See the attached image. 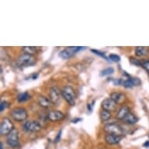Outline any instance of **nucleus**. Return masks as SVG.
I'll list each match as a JSON object with an SVG mask.
<instances>
[{
  "mask_svg": "<svg viewBox=\"0 0 149 149\" xmlns=\"http://www.w3.org/2000/svg\"><path fill=\"white\" fill-rule=\"evenodd\" d=\"M62 96L70 105H74L76 103V93L71 86H65L61 91Z\"/></svg>",
  "mask_w": 149,
  "mask_h": 149,
  "instance_id": "1",
  "label": "nucleus"
},
{
  "mask_svg": "<svg viewBox=\"0 0 149 149\" xmlns=\"http://www.w3.org/2000/svg\"><path fill=\"white\" fill-rule=\"evenodd\" d=\"M85 49V47H80V46H71L66 48L63 51L59 52V56L63 59H68L74 56V54H76L77 52L81 51L82 49Z\"/></svg>",
  "mask_w": 149,
  "mask_h": 149,
  "instance_id": "2",
  "label": "nucleus"
},
{
  "mask_svg": "<svg viewBox=\"0 0 149 149\" xmlns=\"http://www.w3.org/2000/svg\"><path fill=\"white\" fill-rule=\"evenodd\" d=\"M27 116L28 115H27V110L24 108H15L11 111V116L13 120L17 122H21V121L26 120Z\"/></svg>",
  "mask_w": 149,
  "mask_h": 149,
  "instance_id": "3",
  "label": "nucleus"
},
{
  "mask_svg": "<svg viewBox=\"0 0 149 149\" xmlns=\"http://www.w3.org/2000/svg\"><path fill=\"white\" fill-rule=\"evenodd\" d=\"M13 130V123L10 119L5 118L2 120L0 127V133L2 136H8Z\"/></svg>",
  "mask_w": 149,
  "mask_h": 149,
  "instance_id": "4",
  "label": "nucleus"
},
{
  "mask_svg": "<svg viewBox=\"0 0 149 149\" xmlns=\"http://www.w3.org/2000/svg\"><path fill=\"white\" fill-rule=\"evenodd\" d=\"M35 63V59L33 56L29 54L24 53L21 55L17 61V64L19 66H31Z\"/></svg>",
  "mask_w": 149,
  "mask_h": 149,
  "instance_id": "5",
  "label": "nucleus"
},
{
  "mask_svg": "<svg viewBox=\"0 0 149 149\" xmlns=\"http://www.w3.org/2000/svg\"><path fill=\"white\" fill-rule=\"evenodd\" d=\"M7 144L13 148H17L20 146L19 142V133L17 130H13L12 132L7 136Z\"/></svg>",
  "mask_w": 149,
  "mask_h": 149,
  "instance_id": "6",
  "label": "nucleus"
},
{
  "mask_svg": "<svg viewBox=\"0 0 149 149\" xmlns=\"http://www.w3.org/2000/svg\"><path fill=\"white\" fill-rule=\"evenodd\" d=\"M104 130L109 134L122 135L123 134V128L116 123H108L105 126Z\"/></svg>",
  "mask_w": 149,
  "mask_h": 149,
  "instance_id": "7",
  "label": "nucleus"
},
{
  "mask_svg": "<svg viewBox=\"0 0 149 149\" xmlns=\"http://www.w3.org/2000/svg\"><path fill=\"white\" fill-rule=\"evenodd\" d=\"M42 127L38 122L31 120V121H27L23 125V129L26 132H37L39 131Z\"/></svg>",
  "mask_w": 149,
  "mask_h": 149,
  "instance_id": "8",
  "label": "nucleus"
},
{
  "mask_svg": "<svg viewBox=\"0 0 149 149\" xmlns=\"http://www.w3.org/2000/svg\"><path fill=\"white\" fill-rule=\"evenodd\" d=\"M61 91L59 88L56 87H53L50 89L49 91V99L55 105H56L60 101V95H61Z\"/></svg>",
  "mask_w": 149,
  "mask_h": 149,
  "instance_id": "9",
  "label": "nucleus"
},
{
  "mask_svg": "<svg viewBox=\"0 0 149 149\" xmlns=\"http://www.w3.org/2000/svg\"><path fill=\"white\" fill-rule=\"evenodd\" d=\"M116 105H117V104L111 98H105L102 102V107L103 110L109 111V112L114 111L116 109Z\"/></svg>",
  "mask_w": 149,
  "mask_h": 149,
  "instance_id": "10",
  "label": "nucleus"
},
{
  "mask_svg": "<svg viewBox=\"0 0 149 149\" xmlns=\"http://www.w3.org/2000/svg\"><path fill=\"white\" fill-rule=\"evenodd\" d=\"M48 119L50 121L52 122H56V121H60L65 119V115L63 113L58 111V110H54V111H50L48 114Z\"/></svg>",
  "mask_w": 149,
  "mask_h": 149,
  "instance_id": "11",
  "label": "nucleus"
},
{
  "mask_svg": "<svg viewBox=\"0 0 149 149\" xmlns=\"http://www.w3.org/2000/svg\"><path fill=\"white\" fill-rule=\"evenodd\" d=\"M123 137L122 135H114V134H108L105 137V141L107 142V144L114 145V144H119Z\"/></svg>",
  "mask_w": 149,
  "mask_h": 149,
  "instance_id": "12",
  "label": "nucleus"
},
{
  "mask_svg": "<svg viewBox=\"0 0 149 149\" xmlns=\"http://www.w3.org/2000/svg\"><path fill=\"white\" fill-rule=\"evenodd\" d=\"M111 98L115 102L116 104H121L126 99V96L123 93L113 92L111 94Z\"/></svg>",
  "mask_w": 149,
  "mask_h": 149,
  "instance_id": "13",
  "label": "nucleus"
},
{
  "mask_svg": "<svg viewBox=\"0 0 149 149\" xmlns=\"http://www.w3.org/2000/svg\"><path fill=\"white\" fill-rule=\"evenodd\" d=\"M130 113V109L126 105H123L120 108L116 114V119L120 120H123L128 114Z\"/></svg>",
  "mask_w": 149,
  "mask_h": 149,
  "instance_id": "14",
  "label": "nucleus"
},
{
  "mask_svg": "<svg viewBox=\"0 0 149 149\" xmlns=\"http://www.w3.org/2000/svg\"><path fill=\"white\" fill-rule=\"evenodd\" d=\"M149 53V49L145 46H137L135 48V55L137 56H145Z\"/></svg>",
  "mask_w": 149,
  "mask_h": 149,
  "instance_id": "15",
  "label": "nucleus"
},
{
  "mask_svg": "<svg viewBox=\"0 0 149 149\" xmlns=\"http://www.w3.org/2000/svg\"><path fill=\"white\" fill-rule=\"evenodd\" d=\"M38 104H39L40 106H42L43 108H49L50 105H51L52 102L50 101V99L45 96L40 95L38 96Z\"/></svg>",
  "mask_w": 149,
  "mask_h": 149,
  "instance_id": "16",
  "label": "nucleus"
},
{
  "mask_svg": "<svg viewBox=\"0 0 149 149\" xmlns=\"http://www.w3.org/2000/svg\"><path fill=\"white\" fill-rule=\"evenodd\" d=\"M123 120H124L125 122L127 123V124L133 125V124H135V123L138 121V118H137L134 114L130 113L129 114L126 116V118H125Z\"/></svg>",
  "mask_w": 149,
  "mask_h": 149,
  "instance_id": "17",
  "label": "nucleus"
},
{
  "mask_svg": "<svg viewBox=\"0 0 149 149\" xmlns=\"http://www.w3.org/2000/svg\"><path fill=\"white\" fill-rule=\"evenodd\" d=\"M31 98V96L30 95L29 93L26 91V92H23L19 94V95H17V99L19 102H25L30 100Z\"/></svg>",
  "mask_w": 149,
  "mask_h": 149,
  "instance_id": "18",
  "label": "nucleus"
},
{
  "mask_svg": "<svg viewBox=\"0 0 149 149\" xmlns=\"http://www.w3.org/2000/svg\"><path fill=\"white\" fill-rule=\"evenodd\" d=\"M112 117V115H111V113L109 112V111H105V110H103L100 113V119L102 122H106L108 120H109Z\"/></svg>",
  "mask_w": 149,
  "mask_h": 149,
  "instance_id": "19",
  "label": "nucleus"
},
{
  "mask_svg": "<svg viewBox=\"0 0 149 149\" xmlns=\"http://www.w3.org/2000/svg\"><path fill=\"white\" fill-rule=\"evenodd\" d=\"M22 50L24 52V53L29 54L31 56H34L37 52V48L34 46H24L22 47Z\"/></svg>",
  "mask_w": 149,
  "mask_h": 149,
  "instance_id": "20",
  "label": "nucleus"
},
{
  "mask_svg": "<svg viewBox=\"0 0 149 149\" xmlns=\"http://www.w3.org/2000/svg\"><path fill=\"white\" fill-rule=\"evenodd\" d=\"M114 73V69L113 67H108V68L104 69L103 70L101 71L100 76L101 77H105V76H109L111 75Z\"/></svg>",
  "mask_w": 149,
  "mask_h": 149,
  "instance_id": "21",
  "label": "nucleus"
},
{
  "mask_svg": "<svg viewBox=\"0 0 149 149\" xmlns=\"http://www.w3.org/2000/svg\"><path fill=\"white\" fill-rule=\"evenodd\" d=\"M122 85L126 88H132L133 87H134V84H133L132 81H130V78L123 81Z\"/></svg>",
  "mask_w": 149,
  "mask_h": 149,
  "instance_id": "22",
  "label": "nucleus"
},
{
  "mask_svg": "<svg viewBox=\"0 0 149 149\" xmlns=\"http://www.w3.org/2000/svg\"><path fill=\"white\" fill-rule=\"evenodd\" d=\"M91 52H94L95 54H96V55H97V56H98L102 57V58H103V59H105L106 60H108V58L106 57V56L105 55V53H104V52H102L98 51V50H96V49H91Z\"/></svg>",
  "mask_w": 149,
  "mask_h": 149,
  "instance_id": "23",
  "label": "nucleus"
},
{
  "mask_svg": "<svg viewBox=\"0 0 149 149\" xmlns=\"http://www.w3.org/2000/svg\"><path fill=\"white\" fill-rule=\"evenodd\" d=\"M109 59L112 61L115 62V63H118V62L120 61V57L118 55H116V54H110Z\"/></svg>",
  "mask_w": 149,
  "mask_h": 149,
  "instance_id": "24",
  "label": "nucleus"
},
{
  "mask_svg": "<svg viewBox=\"0 0 149 149\" xmlns=\"http://www.w3.org/2000/svg\"><path fill=\"white\" fill-rule=\"evenodd\" d=\"M9 107V103L7 102H1V104H0V112L1 113H3V111L5 109H6L7 108Z\"/></svg>",
  "mask_w": 149,
  "mask_h": 149,
  "instance_id": "25",
  "label": "nucleus"
},
{
  "mask_svg": "<svg viewBox=\"0 0 149 149\" xmlns=\"http://www.w3.org/2000/svg\"><path fill=\"white\" fill-rule=\"evenodd\" d=\"M129 78L130 79V81H132V83H133V84H134V86L141 85V81H140V79L136 78V77H130Z\"/></svg>",
  "mask_w": 149,
  "mask_h": 149,
  "instance_id": "26",
  "label": "nucleus"
},
{
  "mask_svg": "<svg viewBox=\"0 0 149 149\" xmlns=\"http://www.w3.org/2000/svg\"><path fill=\"white\" fill-rule=\"evenodd\" d=\"M130 61L132 64L134 65H136V66H142V63H140L139 60H137V59H134V58H133V57H130Z\"/></svg>",
  "mask_w": 149,
  "mask_h": 149,
  "instance_id": "27",
  "label": "nucleus"
},
{
  "mask_svg": "<svg viewBox=\"0 0 149 149\" xmlns=\"http://www.w3.org/2000/svg\"><path fill=\"white\" fill-rule=\"evenodd\" d=\"M142 66L144 67L147 71L149 72V60H146L142 63Z\"/></svg>",
  "mask_w": 149,
  "mask_h": 149,
  "instance_id": "28",
  "label": "nucleus"
},
{
  "mask_svg": "<svg viewBox=\"0 0 149 149\" xmlns=\"http://www.w3.org/2000/svg\"><path fill=\"white\" fill-rule=\"evenodd\" d=\"M113 81L114 85H120V84H123V80H122V79H115V80H113Z\"/></svg>",
  "mask_w": 149,
  "mask_h": 149,
  "instance_id": "29",
  "label": "nucleus"
},
{
  "mask_svg": "<svg viewBox=\"0 0 149 149\" xmlns=\"http://www.w3.org/2000/svg\"><path fill=\"white\" fill-rule=\"evenodd\" d=\"M61 135H62V130H59V133H58V134H57L56 137V139H55V142H56V143H58V142L60 141V139H61Z\"/></svg>",
  "mask_w": 149,
  "mask_h": 149,
  "instance_id": "30",
  "label": "nucleus"
},
{
  "mask_svg": "<svg viewBox=\"0 0 149 149\" xmlns=\"http://www.w3.org/2000/svg\"><path fill=\"white\" fill-rule=\"evenodd\" d=\"M81 119H80V118H75L74 120H73L71 122L73 123H77L78 122H80V121H81Z\"/></svg>",
  "mask_w": 149,
  "mask_h": 149,
  "instance_id": "31",
  "label": "nucleus"
},
{
  "mask_svg": "<svg viewBox=\"0 0 149 149\" xmlns=\"http://www.w3.org/2000/svg\"><path fill=\"white\" fill-rule=\"evenodd\" d=\"M38 73H33V75H32L31 78L33 79V80H36V79L38 78Z\"/></svg>",
  "mask_w": 149,
  "mask_h": 149,
  "instance_id": "32",
  "label": "nucleus"
},
{
  "mask_svg": "<svg viewBox=\"0 0 149 149\" xmlns=\"http://www.w3.org/2000/svg\"><path fill=\"white\" fill-rule=\"evenodd\" d=\"M88 110L90 111V112H92V108H91V104H88Z\"/></svg>",
  "mask_w": 149,
  "mask_h": 149,
  "instance_id": "33",
  "label": "nucleus"
},
{
  "mask_svg": "<svg viewBox=\"0 0 149 149\" xmlns=\"http://www.w3.org/2000/svg\"><path fill=\"white\" fill-rule=\"evenodd\" d=\"M144 147H149V141H147L144 144Z\"/></svg>",
  "mask_w": 149,
  "mask_h": 149,
  "instance_id": "34",
  "label": "nucleus"
},
{
  "mask_svg": "<svg viewBox=\"0 0 149 149\" xmlns=\"http://www.w3.org/2000/svg\"><path fill=\"white\" fill-rule=\"evenodd\" d=\"M0 149H3V144L2 142L0 143Z\"/></svg>",
  "mask_w": 149,
  "mask_h": 149,
  "instance_id": "35",
  "label": "nucleus"
}]
</instances>
